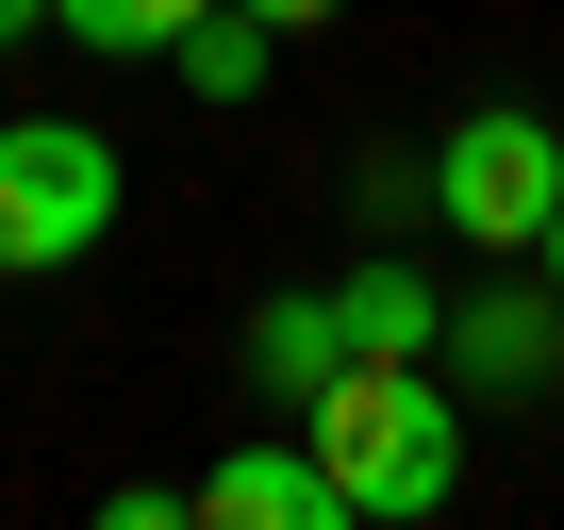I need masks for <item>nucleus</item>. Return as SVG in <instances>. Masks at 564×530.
I'll use <instances>...</instances> for the list:
<instances>
[{
  "instance_id": "1",
  "label": "nucleus",
  "mask_w": 564,
  "mask_h": 530,
  "mask_svg": "<svg viewBox=\"0 0 564 530\" xmlns=\"http://www.w3.org/2000/svg\"><path fill=\"white\" fill-rule=\"evenodd\" d=\"M300 448L333 464L349 530H415V514H448V481H465V415H448L432 365H333V382L300 398Z\"/></svg>"
},
{
  "instance_id": "2",
  "label": "nucleus",
  "mask_w": 564,
  "mask_h": 530,
  "mask_svg": "<svg viewBox=\"0 0 564 530\" xmlns=\"http://www.w3.org/2000/svg\"><path fill=\"white\" fill-rule=\"evenodd\" d=\"M117 232V133L84 117H0V283H51Z\"/></svg>"
},
{
  "instance_id": "3",
  "label": "nucleus",
  "mask_w": 564,
  "mask_h": 530,
  "mask_svg": "<svg viewBox=\"0 0 564 530\" xmlns=\"http://www.w3.org/2000/svg\"><path fill=\"white\" fill-rule=\"evenodd\" d=\"M547 199H564V133H547L531 100H481V117L432 133V216H448L465 249H531Z\"/></svg>"
},
{
  "instance_id": "4",
  "label": "nucleus",
  "mask_w": 564,
  "mask_h": 530,
  "mask_svg": "<svg viewBox=\"0 0 564 530\" xmlns=\"http://www.w3.org/2000/svg\"><path fill=\"white\" fill-rule=\"evenodd\" d=\"M199 530H349V497H333V464L316 448H232L216 481H199Z\"/></svg>"
},
{
  "instance_id": "5",
  "label": "nucleus",
  "mask_w": 564,
  "mask_h": 530,
  "mask_svg": "<svg viewBox=\"0 0 564 530\" xmlns=\"http://www.w3.org/2000/svg\"><path fill=\"white\" fill-rule=\"evenodd\" d=\"M333 316H349V365H432V349H448V299L415 283L399 249H366V265H349V283H333Z\"/></svg>"
},
{
  "instance_id": "6",
  "label": "nucleus",
  "mask_w": 564,
  "mask_h": 530,
  "mask_svg": "<svg viewBox=\"0 0 564 530\" xmlns=\"http://www.w3.org/2000/svg\"><path fill=\"white\" fill-rule=\"evenodd\" d=\"M448 365H465V382H498V398H514V382H547V365H564V299H547V283L465 299V316H448Z\"/></svg>"
},
{
  "instance_id": "7",
  "label": "nucleus",
  "mask_w": 564,
  "mask_h": 530,
  "mask_svg": "<svg viewBox=\"0 0 564 530\" xmlns=\"http://www.w3.org/2000/svg\"><path fill=\"white\" fill-rule=\"evenodd\" d=\"M333 365H349V316H333V283H282V299L249 316V382H265L282 415H300V398H316Z\"/></svg>"
},
{
  "instance_id": "8",
  "label": "nucleus",
  "mask_w": 564,
  "mask_h": 530,
  "mask_svg": "<svg viewBox=\"0 0 564 530\" xmlns=\"http://www.w3.org/2000/svg\"><path fill=\"white\" fill-rule=\"evenodd\" d=\"M183 18H199V0H51V34H84V51H117V67H150Z\"/></svg>"
},
{
  "instance_id": "9",
  "label": "nucleus",
  "mask_w": 564,
  "mask_h": 530,
  "mask_svg": "<svg viewBox=\"0 0 564 530\" xmlns=\"http://www.w3.org/2000/svg\"><path fill=\"white\" fill-rule=\"evenodd\" d=\"M183 514H199V481H117L100 497V530H183Z\"/></svg>"
},
{
  "instance_id": "10",
  "label": "nucleus",
  "mask_w": 564,
  "mask_h": 530,
  "mask_svg": "<svg viewBox=\"0 0 564 530\" xmlns=\"http://www.w3.org/2000/svg\"><path fill=\"white\" fill-rule=\"evenodd\" d=\"M249 18H265V34H316V18H349V0H249Z\"/></svg>"
},
{
  "instance_id": "11",
  "label": "nucleus",
  "mask_w": 564,
  "mask_h": 530,
  "mask_svg": "<svg viewBox=\"0 0 564 530\" xmlns=\"http://www.w3.org/2000/svg\"><path fill=\"white\" fill-rule=\"evenodd\" d=\"M18 34H51V0H0V51H18Z\"/></svg>"
},
{
  "instance_id": "12",
  "label": "nucleus",
  "mask_w": 564,
  "mask_h": 530,
  "mask_svg": "<svg viewBox=\"0 0 564 530\" xmlns=\"http://www.w3.org/2000/svg\"><path fill=\"white\" fill-rule=\"evenodd\" d=\"M531 249H547V299H564V199H547V232H531Z\"/></svg>"
}]
</instances>
